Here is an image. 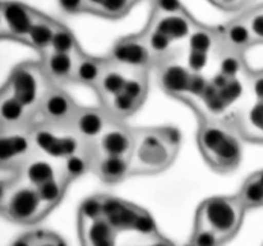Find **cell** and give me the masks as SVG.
Instances as JSON below:
<instances>
[{"instance_id": "cell-42", "label": "cell", "mask_w": 263, "mask_h": 246, "mask_svg": "<svg viewBox=\"0 0 263 246\" xmlns=\"http://www.w3.org/2000/svg\"><path fill=\"white\" fill-rule=\"evenodd\" d=\"M14 187V181L10 179V181H4V179H0V212L4 208L5 201H7L8 196H9L10 191Z\"/></svg>"}, {"instance_id": "cell-2", "label": "cell", "mask_w": 263, "mask_h": 246, "mask_svg": "<svg viewBox=\"0 0 263 246\" xmlns=\"http://www.w3.org/2000/svg\"><path fill=\"white\" fill-rule=\"evenodd\" d=\"M198 144L205 160L218 172H230L239 166L241 146L236 136L222 122L203 118Z\"/></svg>"}, {"instance_id": "cell-12", "label": "cell", "mask_w": 263, "mask_h": 246, "mask_svg": "<svg viewBox=\"0 0 263 246\" xmlns=\"http://www.w3.org/2000/svg\"><path fill=\"white\" fill-rule=\"evenodd\" d=\"M0 12L4 19L8 37L25 43L37 12L18 2L0 3Z\"/></svg>"}, {"instance_id": "cell-44", "label": "cell", "mask_w": 263, "mask_h": 246, "mask_svg": "<svg viewBox=\"0 0 263 246\" xmlns=\"http://www.w3.org/2000/svg\"><path fill=\"white\" fill-rule=\"evenodd\" d=\"M253 90L258 101H263V77H258V78L254 81Z\"/></svg>"}, {"instance_id": "cell-14", "label": "cell", "mask_w": 263, "mask_h": 246, "mask_svg": "<svg viewBox=\"0 0 263 246\" xmlns=\"http://www.w3.org/2000/svg\"><path fill=\"white\" fill-rule=\"evenodd\" d=\"M98 159L99 154L94 142H85L79 153L62 160V164L59 166V176L68 184L69 182L84 176L87 172H94Z\"/></svg>"}, {"instance_id": "cell-9", "label": "cell", "mask_w": 263, "mask_h": 246, "mask_svg": "<svg viewBox=\"0 0 263 246\" xmlns=\"http://www.w3.org/2000/svg\"><path fill=\"white\" fill-rule=\"evenodd\" d=\"M79 105L71 96L57 86H51L43 97L37 113L41 122L54 127L71 128Z\"/></svg>"}, {"instance_id": "cell-34", "label": "cell", "mask_w": 263, "mask_h": 246, "mask_svg": "<svg viewBox=\"0 0 263 246\" xmlns=\"http://www.w3.org/2000/svg\"><path fill=\"white\" fill-rule=\"evenodd\" d=\"M217 90L222 101L225 102L226 107H229L233 102L238 101L239 97L241 96V94H243V85L240 84L238 78H230L225 86Z\"/></svg>"}, {"instance_id": "cell-19", "label": "cell", "mask_w": 263, "mask_h": 246, "mask_svg": "<svg viewBox=\"0 0 263 246\" xmlns=\"http://www.w3.org/2000/svg\"><path fill=\"white\" fill-rule=\"evenodd\" d=\"M109 63L110 60L108 58H95V56H90L80 51L76 55L74 82L97 89L98 84Z\"/></svg>"}, {"instance_id": "cell-1", "label": "cell", "mask_w": 263, "mask_h": 246, "mask_svg": "<svg viewBox=\"0 0 263 246\" xmlns=\"http://www.w3.org/2000/svg\"><path fill=\"white\" fill-rule=\"evenodd\" d=\"M177 135L167 128L134 130V148L130 155L131 174H151L166 169L177 151Z\"/></svg>"}, {"instance_id": "cell-17", "label": "cell", "mask_w": 263, "mask_h": 246, "mask_svg": "<svg viewBox=\"0 0 263 246\" xmlns=\"http://www.w3.org/2000/svg\"><path fill=\"white\" fill-rule=\"evenodd\" d=\"M76 55L50 50L43 54V61L40 64L51 85L55 86V84L74 82Z\"/></svg>"}, {"instance_id": "cell-48", "label": "cell", "mask_w": 263, "mask_h": 246, "mask_svg": "<svg viewBox=\"0 0 263 246\" xmlns=\"http://www.w3.org/2000/svg\"><path fill=\"white\" fill-rule=\"evenodd\" d=\"M152 246H170L168 243H164V242H157V243H154V245H152Z\"/></svg>"}, {"instance_id": "cell-4", "label": "cell", "mask_w": 263, "mask_h": 246, "mask_svg": "<svg viewBox=\"0 0 263 246\" xmlns=\"http://www.w3.org/2000/svg\"><path fill=\"white\" fill-rule=\"evenodd\" d=\"M5 86L15 99L36 114L41 100L53 85L43 71L41 64L26 61L13 69Z\"/></svg>"}, {"instance_id": "cell-22", "label": "cell", "mask_w": 263, "mask_h": 246, "mask_svg": "<svg viewBox=\"0 0 263 246\" xmlns=\"http://www.w3.org/2000/svg\"><path fill=\"white\" fill-rule=\"evenodd\" d=\"M128 74H130V71H126V69L121 68V67L116 66L110 61L109 66L107 67V69L103 73L97 89H95L98 94L100 95V99H102L103 102L112 99L113 96L120 94L125 89Z\"/></svg>"}, {"instance_id": "cell-21", "label": "cell", "mask_w": 263, "mask_h": 246, "mask_svg": "<svg viewBox=\"0 0 263 246\" xmlns=\"http://www.w3.org/2000/svg\"><path fill=\"white\" fill-rule=\"evenodd\" d=\"M94 172L107 183H117L131 174L130 156H100Z\"/></svg>"}, {"instance_id": "cell-39", "label": "cell", "mask_w": 263, "mask_h": 246, "mask_svg": "<svg viewBox=\"0 0 263 246\" xmlns=\"http://www.w3.org/2000/svg\"><path fill=\"white\" fill-rule=\"evenodd\" d=\"M59 7L64 13L68 14H76V13L87 12L86 3L85 0H58Z\"/></svg>"}, {"instance_id": "cell-18", "label": "cell", "mask_w": 263, "mask_h": 246, "mask_svg": "<svg viewBox=\"0 0 263 246\" xmlns=\"http://www.w3.org/2000/svg\"><path fill=\"white\" fill-rule=\"evenodd\" d=\"M193 72L187 67L174 63V60L162 64L161 81L162 89L174 96L185 99L189 91V85L192 81Z\"/></svg>"}, {"instance_id": "cell-32", "label": "cell", "mask_w": 263, "mask_h": 246, "mask_svg": "<svg viewBox=\"0 0 263 246\" xmlns=\"http://www.w3.org/2000/svg\"><path fill=\"white\" fill-rule=\"evenodd\" d=\"M136 2L138 0H103L95 14L110 19H118L128 13Z\"/></svg>"}, {"instance_id": "cell-25", "label": "cell", "mask_w": 263, "mask_h": 246, "mask_svg": "<svg viewBox=\"0 0 263 246\" xmlns=\"http://www.w3.org/2000/svg\"><path fill=\"white\" fill-rule=\"evenodd\" d=\"M26 183L33 187L57 178L59 176V166L55 167L50 160L43 158H31L22 168Z\"/></svg>"}, {"instance_id": "cell-40", "label": "cell", "mask_w": 263, "mask_h": 246, "mask_svg": "<svg viewBox=\"0 0 263 246\" xmlns=\"http://www.w3.org/2000/svg\"><path fill=\"white\" fill-rule=\"evenodd\" d=\"M249 122L263 135V101H258L249 112Z\"/></svg>"}, {"instance_id": "cell-8", "label": "cell", "mask_w": 263, "mask_h": 246, "mask_svg": "<svg viewBox=\"0 0 263 246\" xmlns=\"http://www.w3.org/2000/svg\"><path fill=\"white\" fill-rule=\"evenodd\" d=\"M46 212L36 187L28 183L13 187L2 210L8 219L22 224L35 222Z\"/></svg>"}, {"instance_id": "cell-27", "label": "cell", "mask_w": 263, "mask_h": 246, "mask_svg": "<svg viewBox=\"0 0 263 246\" xmlns=\"http://www.w3.org/2000/svg\"><path fill=\"white\" fill-rule=\"evenodd\" d=\"M143 33L156 61L163 60V59H167V61L171 60L170 56H171L175 43L168 36L163 35L156 30H152L149 27H146V30Z\"/></svg>"}, {"instance_id": "cell-5", "label": "cell", "mask_w": 263, "mask_h": 246, "mask_svg": "<svg viewBox=\"0 0 263 246\" xmlns=\"http://www.w3.org/2000/svg\"><path fill=\"white\" fill-rule=\"evenodd\" d=\"M31 137L36 151L57 160H63L79 153L86 142L72 128L54 127L43 122L33 123Z\"/></svg>"}, {"instance_id": "cell-16", "label": "cell", "mask_w": 263, "mask_h": 246, "mask_svg": "<svg viewBox=\"0 0 263 246\" xmlns=\"http://www.w3.org/2000/svg\"><path fill=\"white\" fill-rule=\"evenodd\" d=\"M35 113L30 112L5 86L0 89V127H31Z\"/></svg>"}, {"instance_id": "cell-30", "label": "cell", "mask_w": 263, "mask_h": 246, "mask_svg": "<svg viewBox=\"0 0 263 246\" xmlns=\"http://www.w3.org/2000/svg\"><path fill=\"white\" fill-rule=\"evenodd\" d=\"M66 186V182L62 179L61 176H58L57 178L50 179V181L36 187V190L39 192V196H40L43 204L45 205L46 210H49L51 207L58 204V201L63 196Z\"/></svg>"}, {"instance_id": "cell-11", "label": "cell", "mask_w": 263, "mask_h": 246, "mask_svg": "<svg viewBox=\"0 0 263 246\" xmlns=\"http://www.w3.org/2000/svg\"><path fill=\"white\" fill-rule=\"evenodd\" d=\"M100 156H130L134 148V130L115 120L103 135L94 141Z\"/></svg>"}, {"instance_id": "cell-28", "label": "cell", "mask_w": 263, "mask_h": 246, "mask_svg": "<svg viewBox=\"0 0 263 246\" xmlns=\"http://www.w3.org/2000/svg\"><path fill=\"white\" fill-rule=\"evenodd\" d=\"M217 35L213 30L195 25L194 30L187 38L189 51L210 54L217 45Z\"/></svg>"}, {"instance_id": "cell-35", "label": "cell", "mask_w": 263, "mask_h": 246, "mask_svg": "<svg viewBox=\"0 0 263 246\" xmlns=\"http://www.w3.org/2000/svg\"><path fill=\"white\" fill-rule=\"evenodd\" d=\"M81 217L85 220L99 219L103 217L102 197H90L82 204Z\"/></svg>"}, {"instance_id": "cell-43", "label": "cell", "mask_w": 263, "mask_h": 246, "mask_svg": "<svg viewBox=\"0 0 263 246\" xmlns=\"http://www.w3.org/2000/svg\"><path fill=\"white\" fill-rule=\"evenodd\" d=\"M10 246H33V233L17 238Z\"/></svg>"}, {"instance_id": "cell-46", "label": "cell", "mask_w": 263, "mask_h": 246, "mask_svg": "<svg viewBox=\"0 0 263 246\" xmlns=\"http://www.w3.org/2000/svg\"><path fill=\"white\" fill-rule=\"evenodd\" d=\"M216 2L223 8H234L240 3V0H216Z\"/></svg>"}, {"instance_id": "cell-37", "label": "cell", "mask_w": 263, "mask_h": 246, "mask_svg": "<svg viewBox=\"0 0 263 246\" xmlns=\"http://www.w3.org/2000/svg\"><path fill=\"white\" fill-rule=\"evenodd\" d=\"M210 60V54L198 53V51H189L187 55V68L193 73H202L208 66Z\"/></svg>"}, {"instance_id": "cell-36", "label": "cell", "mask_w": 263, "mask_h": 246, "mask_svg": "<svg viewBox=\"0 0 263 246\" xmlns=\"http://www.w3.org/2000/svg\"><path fill=\"white\" fill-rule=\"evenodd\" d=\"M254 40L263 41V7L253 9L246 17Z\"/></svg>"}, {"instance_id": "cell-33", "label": "cell", "mask_w": 263, "mask_h": 246, "mask_svg": "<svg viewBox=\"0 0 263 246\" xmlns=\"http://www.w3.org/2000/svg\"><path fill=\"white\" fill-rule=\"evenodd\" d=\"M222 238L208 228L195 227L194 235L190 238L189 246H220Z\"/></svg>"}, {"instance_id": "cell-24", "label": "cell", "mask_w": 263, "mask_h": 246, "mask_svg": "<svg viewBox=\"0 0 263 246\" xmlns=\"http://www.w3.org/2000/svg\"><path fill=\"white\" fill-rule=\"evenodd\" d=\"M84 228L85 246H116V230L104 219L85 220Z\"/></svg>"}, {"instance_id": "cell-45", "label": "cell", "mask_w": 263, "mask_h": 246, "mask_svg": "<svg viewBox=\"0 0 263 246\" xmlns=\"http://www.w3.org/2000/svg\"><path fill=\"white\" fill-rule=\"evenodd\" d=\"M103 0H85L86 3V9L87 12H91V13H97L98 8L100 7Z\"/></svg>"}, {"instance_id": "cell-47", "label": "cell", "mask_w": 263, "mask_h": 246, "mask_svg": "<svg viewBox=\"0 0 263 246\" xmlns=\"http://www.w3.org/2000/svg\"><path fill=\"white\" fill-rule=\"evenodd\" d=\"M0 37H8V32H7V28H5L2 12H0Z\"/></svg>"}, {"instance_id": "cell-41", "label": "cell", "mask_w": 263, "mask_h": 246, "mask_svg": "<svg viewBox=\"0 0 263 246\" xmlns=\"http://www.w3.org/2000/svg\"><path fill=\"white\" fill-rule=\"evenodd\" d=\"M33 246H63V243L57 236L37 232L33 233Z\"/></svg>"}, {"instance_id": "cell-10", "label": "cell", "mask_w": 263, "mask_h": 246, "mask_svg": "<svg viewBox=\"0 0 263 246\" xmlns=\"http://www.w3.org/2000/svg\"><path fill=\"white\" fill-rule=\"evenodd\" d=\"M115 120L105 108L79 107L71 128L84 141L94 142Z\"/></svg>"}, {"instance_id": "cell-29", "label": "cell", "mask_w": 263, "mask_h": 246, "mask_svg": "<svg viewBox=\"0 0 263 246\" xmlns=\"http://www.w3.org/2000/svg\"><path fill=\"white\" fill-rule=\"evenodd\" d=\"M49 50L55 51V53L76 55L77 53L81 51V49H80L73 33H72L68 28L64 27V26L58 25L55 32H54L53 40H51V45Z\"/></svg>"}, {"instance_id": "cell-15", "label": "cell", "mask_w": 263, "mask_h": 246, "mask_svg": "<svg viewBox=\"0 0 263 246\" xmlns=\"http://www.w3.org/2000/svg\"><path fill=\"white\" fill-rule=\"evenodd\" d=\"M102 201L103 218L116 231L135 230L136 222L144 213L143 210L115 197H102Z\"/></svg>"}, {"instance_id": "cell-26", "label": "cell", "mask_w": 263, "mask_h": 246, "mask_svg": "<svg viewBox=\"0 0 263 246\" xmlns=\"http://www.w3.org/2000/svg\"><path fill=\"white\" fill-rule=\"evenodd\" d=\"M238 197L246 209L263 207V171L256 172L246 179Z\"/></svg>"}, {"instance_id": "cell-6", "label": "cell", "mask_w": 263, "mask_h": 246, "mask_svg": "<svg viewBox=\"0 0 263 246\" xmlns=\"http://www.w3.org/2000/svg\"><path fill=\"white\" fill-rule=\"evenodd\" d=\"M32 127V126H31ZM31 127H0V169H22L36 150Z\"/></svg>"}, {"instance_id": "cell-3", "label": "cell", "mask_w": 263, "mask_h": 246, "mask_svg": "<svg viewBox=\"0 0 263 246\" xmlns=\"http://www.w3.org/2000/svg\"><path fill=\"white\" fill-rule=\"evenodd\" d=\"M246 210L238 196L210 197L198 209L195 227L213 231L225 242L238 232Z\"/></svg>"}, {"instance_id": "cell-23", "label": "cell", "mask_w": 263, "mask_h": 246, "mask_svg": "<svg viewBox=\"0 0 263 246\" xmlns=\"http://www.w3.org/2000/svg\"><path fill=\"white\" fill-rule=\"evenodd\" d=\"M253 43H256V40L252 35V31L247 23L246 18L233 20L223 30L222 44L228 48L233 49V50L241 53Z\"/></svg>"}, {"instance_id": "cell-13", "label": "cell", "mask_w": 263, "mask_h": 246, "mask_svg": "<svg viewBox=\"0 0 263 246\" xmlns=\"http://www.w3.org/2000/svg\"><path fill=\"white\" fill-rule=\"evenodd\" d=\"M149 28L168 36L174 43H180L189 38L195 27V22L186 14L185 10L175 14H158L153 12L149 20Z\"/></svg>"}, {"instance_id": "cell-20", "label": "cell", "mask_w": 263, "mask_h": 246, "mask_svg": "<svg viewBox=\"0 0 263 246\" xmlns=\"http://www.w3.org/2000/svg\"><path fill=\"white\" fill-rule=\"evenodd\" d=\"M58 25V22L37 12L25 43L40 51L41 54L46 53L50 49L51 40H53L54 32H55Z\"/></svg>"}, {"instance_id": "cell-38", "label": "cell", "mask_w": 263, "mask_h": 246, "mask_svg": "<svg viewBox=\"0 0 263 246\" xmlns=\"http://www.w3.org/2000/svg\"><path fill=\"white\" fill-rule=\"evenodd\" d=\"M184 10L179 0H154L153 12L158 14H175Z\"/></svg>"}, {"instance_id": "cell-31", "label": "cell", "mask_w": 263, "mask_h": 246, "mask_svg": "<svg viewBox=\"0 0 263 246\" xmlns=\"http://www.w3.org/2000/svg\"><path fill=\"white\" fill-rule=\"evenodd\" d=\"M241 68H243V59L240 53L226 46V50H222L218 60V72L225 74L229 78H236Z\"/></svg>"}, {"instance_id": "cell-7", "label": "cell", "mask_w": 263, "mask_h": 246, "mask_svg": "<svg viewBox=\"0 0 263 246\" xmlns=\"http://www.w3.org/2000/svg\"><path fill=\"white\" fill-rule=\"evenodd\" d=\"M108 59L116 66L130 72H148L156 61L144 33L116 41Z\"/></svg>"}]
</instances>
